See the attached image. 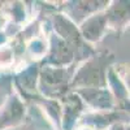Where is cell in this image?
<instances>
[{
  "label": "cell",
  "instance_id": "1",
  "mask_svg": "<svg viewBox=\"0 0 130 130\" xmlns=\"http://www.w3.org/2000/svg\"><path fill=\"white\" fill-rule=\"evenodd\" d=\"M109 60L111 57L104 53L87 61L74 75L72 86L79 89H104L107 85L105 69L109 65Z\"/></svg>",
  "mask_w": 130,
  "mask_h": 130
},
{
  "label": "cell",
  "instance_id": "2",
  "mask_svg": "<svg viewBox=\"0 0 130 130\" xmlns=\"http://www.w3.org/2000/svg\"><path fill=\"white\" fill-rule=\"evenodd\" d=\"M40 90L48 96L64 95L69 86V74L65 68L44 65L39 72Z\"/></svg>",
  "mask_w": 130,
  "mask_h": 130
},
{
  "label": "cell",
  "instance_id": "3",
  "mask_svg": "<svg viewBox=\"0 0 130 130\" xmlns=\"http://www.w3.org/2000/svg\"><path fill=\"white\" fill-rule=\"evenodd\" d=\"M53 29H55L57 37L60 39H62L64 42H67L73 48L74 55H77L81 51H83L85 55L89 56L86 53V50H89V51H91V50L89 46H86L82 42L79 30L70 18H68L64 14H55L53 16Z\"/></svg>",
  "mask_w": 130,
  "mask_h": 130
},
{
  "label": "cell",
  "instance_id": "4",
  "mask_svg": "<svg viewBox=\"0 0 130 130\" xmlns=\"http://www.w3.org/2000/svg\"><path fill=\"white\" fill-rule=\"evenodd\" d=\"M74 56H75L74 51L68 43L60 39L57 35H53L51 38V47H50V52L47 55L46 65L62 68L65 65L70 64Z\"/></svg>",
  "mask_w": 130,
  "mask_h": 130
},
{
  "label": "cell",
  "instance_id": "5",
  "mask_svg": "<svg viewBox=\"0 0 130 130\" xmlns=\"http://www.w3.org/2000/svg\"><path fill=\"white\" fill-rule=\"evenodd\" d=\"M107 17L105 13L99 12L95 13L86 20H83L78 30L82 39L87 40V42H99L102 37L104 35V32L107 30Z\"/></svg>",
  "mask_w": 130,
  "mask_h": 130
},
{
  "label": "cell",
  "instance_id": "6",
  "mask_svg": "<svg viewBox=\"0 0 130 130\" xmlns=\"http://www.w3.org/2000/svg\"><path fill=\"white\" fill-rule=\"evenodd\" d=\"M77 95H81L82 99L99 109H109L113 107V98L107 89H78Z\"/></svg>",
  "mask_w": 130,
  "mask_h": 130
},
{
  "label": "cell",
  "instance_id": "7",
  "mask_svg": "<svg viewBox=\"0 0 130 130\" xmlns=\"http://www.w3.org/2000/svg\"><path fill=\"white\" fill-rule=\"evenodd\" d=\"M62 102H64L62 126L64 130H69L82 111V99L77 94H69L62 98Z\"/></svg>",
  "mask_w": 130,
  "mask_h": 130
},
{
  "label": "cell",
  "instance_id": "8",
  "mask_svg": "<svg viewBox=\"0 0 130 130\" xmlns=\"http://www.w3.org/2000/svg\"><path fill=\"white\" fill-rule=\"evenodd\" d=\"M69 13L74 21H83L87 17L99 13L103 8L107 7L108 2H74L72 3Z\"/></svg>",
  "mask_w": 130,
  "mask_h": 130
},
{
  "label": "cell",
  "instance_id": "9",
  "mask_svg": "<svg viewBox=\"0 0 130 130\" xmlns=\"http://www.w3.org/2000/svg\"><path fill=\"white\" fill-rule=\"evenodd\" d=\"M105 13L107 24L113 27L124 26L129 20V2H117L108 8Z\"/></svg>",
  "mask_w": 130,
  "mask_h": 130
},
{
  "label": "cell",
  "instance_id": "10",
  "mask_svg": "<svg viewBox=\"0 0 130 130\" xmlns=\"http://www.w3.org/2000/svg\"><path fill=\"white\" fill-rule=\"evenodd\" d=\"M24 105L21 104L17 98H12L0 115V129L4 127L5 125H12L18 122L24 115Z\"/></svg>",
  "mask_w": 130,
  "mask_h": 130
},
{
  "label": "cell",
  "instance_id": "11",
  "mask_svg": "<svg viewBox=\"0 0 130 130\" xmlns=\"http://www.w3.org/2000/svg\"><path fill=\"white\" fill-rule=\"evenodd\" d=\"M37 75H38L37 67H30L27 70L21 73V75H18L17 82L21 85V87H24L25 92H32L35 91Z\"/></svg>",
  "mask_w": 130,
  "mask_h": 130
},
{
  "label": "cell",
  "instance_id": "12",
  "mask_svg": "<svg viewBox=\"0 0 130 130\" xmlns=\"http://www.w3.org/2000/svg\"><path fill=\"white\" fill-rule=\"evenodd\" d=\"M111 130H124V127H122L120 124H115V125L111 127Z\"/></svg>",
  "mask_w": 130,
  "mask_h": 130
}]
</instances>
